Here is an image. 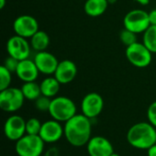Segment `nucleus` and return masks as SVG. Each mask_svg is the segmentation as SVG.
<instances>
[{"mask_svg": "<svg viewBox=\"0 0 156 156\" xmlns=\"http://www.w3.org/2000/svg\"><path fill=\"white\" fill-rule=\"evenodd\" d=\"M91 133V121L82 113H77L74 117L66 122L64 125V137L67 142L74 147L87 145L92 137Z\"/></svg>", "mask_w": 156, "mask_h": 156, "instance_id": "f257e3e1", "label": "nucleus"}, {"mask_svg": "<svg viewBox=\"0 0 156 156\" xmlns=\"http://www.w3.org/2000/svg\"><path fill=\"white\" fill-rule=\"evenodd\" d=\"M127 142L133 148L148 150L156 144V128L149 122L133 124L127 132Z\"/></svg>", "mask_w": 156, "mask_h": 156, "instance_id": "f03ea898", "label": "nucleus"}, {"mask_svg": "<svg viewBox=\"0 0 156 156\" xmlns=\"http://www.w3.org/2000/svg\"><path fill=\"white\" fill-rule=\"evenodd\" d=\"M48 113L53 120L66 122L77 114V106L70 98L57 96L51 100Z\"/></svg>", "mask_w": 156, "mask_h": 156, "instance_id": "7ed1b4c3", "label": "nucleus"}, {"mask_svg": "<svg viewBox=\"0 0 156 156\" xmlns=\"http://www.w3.org/2000/svg\"><path fill=\"white\" fill-rule=\"evenodd\" d=\"M45 143L39 135L26 134L15 144L18 156H41L44 154Z\"/></svg>", "mask_w": 156, "mask_h": 156, "instance_id": "20e7f679", "label": "nucleus"}, {"mask_svg": "<svg viewBox=\"0 0 156 156\" xmlns=\"http://www.w3.org/2000/svg\"><path fill=\"white\" fill-rule=\"evenodd\" d=\"M128 61L134 67L144 69L148 67L153 59V53L143 42H135L126 47L125 51Z\"/></svg>", "mask_w": 156, "mask_h": 156, "instance_id": "39448f33", "label": "nucleus"}, {"mask_svg": "<svg viewBox=\"0 0 156 156\" xmlns=\"http://www.w3.org/2000/svg\"><path fill=\"white\" fill-rule=\"evenodd\" d=\"M25 97L21 89L9 87L0 90V108L5 112H16L20 110L25 102Z\"/></svg>", "mask_w": 156, "mask_h": 156, "instance_id": "423d86ee", "label": "nucleus"}, {"mask_svg": "<svg viewBox=\"0 0 156 156\" xmlns=\"http://www.w3.org/2000/svg\"><path fill=\"white\" fill-rule=\"evenodd\" d=\"M124 28L135 33H144L151 26L149 13L144 9H133L129 11L123 18Z\"/></svg>", "mask_w": 156, "mask_h": 156, "instance_id": "0eeeda50", "label": "nucleus"}, {"mask_svg": "<svg viewBox=\"0 0 156 156\" xmlns=\"http://www.w3.org/2000/svg\"><path fill=\"white\" fill-rule=\"evenodd\" d=\"M6 51L8 56L17 59L18 61L29 58L31 52V45L27 38L15 35L6 42Z\"/></svg>", "mask_w": 156, "mask_h": 156, "instance_id": "6e6552de", "label": "nucleus"}, {"mask_svg": "<svg viewBox=\"0 0 156 156\" xmlns=\"http://www.w3.org/2000/svg\"><path fill=\"white\" fill-rule=\"evenodd\" d=\"M103 108L104 101L97 92H90L86 94L83 97L80 104L81 113L90 120L97 118L102 112Z\"/></svg>", "mask_w": 156, "mask_h": 156, "instance_id": "1a4fd4ad", "label": "nucleus"}, {"mask_svg": "<svg viewBox=\"0 0 156 156\" xmlns=\"http://www.w3.org/2000/svg\"><path fill=\"white\" fill-rule=\"evenodd\" d=\"M38 27L37 20L30 15H21L13 22L15 34L25 38H31L39 30Z\"/></svg>", "mask_w": 156, "mask_h": 156, "instance_id": "9d476101", "label": "nucleus"}, {"mask_svg": "<svg viewBox=\"0 0 156 156\" xmlns=\"http://www.w3.org/2000/svg\"><path fill=\"white\" fill-rule=\"evenodd\" d=\"M4 134L5 136L12 142H17L26 133V120L20 115L13 114L9 116L4 124Z\"/></svg>", "mask_w": 156, "mask_h": 156, "instance_id": "9b49d317", "label": "nucleus"}, {"mask_svg": "<svg viewBox=\"0 0 156 156\" xmlns=\"http://www.w3.org/2000/svg\"><path fill=\"white\" fill-rule=\"evenodd\" d=\"M45 144H55L64 136V126L55 120H48L42 123L39 134Z\"/></svg>", "mask_w": 156, "mask_h": 156, "instance_id": "f8f14e48", "label": "nucleus"}, {"mask_svg": "<svg viewBox=\"0 0 156 156\" xmlns=\"http://www.w3.org/2000/svg\"><path fill=\"white\" fill-rule=\"evenodd\" d=\"M86 146L90 156H111L114 153L112 143L101 135L91 137Z\"/></svg>", "mask_w": 156, "mask_h": 156, "instance_id": "ddd939ff", "label": "nucleus"}, {"mask_svg": "<svg viewBox=\"0 0 156 156\" xmlns=\"http://www.w3.org/2000/svg\"><path fill=\"white\" fill-rule=\"evenodd\" d=\"M33 60L36 63L39 72L47 76L54 75L59 63L56 56L46 50L37 52Z\"/></svg>", "mask_w": 156, "mask_h": 156, "instance_id": "4468645a", "label": "nucleus"}, {"mask_svg": "<svg viewBox=\"0 0 156 156\" xmlns=\"http://www.w3.org/2000/svg\"><path fill=\"white\" fill-rule=\"evenodd\" d=\"M77 73L78 69L76 64L70 59H64L59 61L54 73V77L61 85H65L72 82L75 80Z\"/></svg>", "mask_w": 156, "mask_h": 156, "instance_id": "2eb2a0df", "label": "nucleus"}, {"mask_svg": "<svg viewBox=\"0 0 156 156\" xmlns=\"http://www.w3.org/2000/svg\"><path fill=\"white\" fill-rule=\"evenodd\" d=\"M15 73L23 82H30L36 81L40 72L34 60L27 58L18 62V66Z\"/></svg>", "mask_w": 156, "mask_h": 156, "instance_id": "dca6fc26", "label": "nucleus"}, {"mask_svg": "<svg viewBox=\"0 0 156 156\" xmlns=\"http://www.w3.org/2000/svg\"><path fill=\"white\" fill-rule=\"evenodd\" d=\"M108 0H86L84 4V12L91 17L102 16L109 6Z\"/></svg>", "mask_w": 156, "mask_h": 156, "instance_id": "f3484780", "label": "nucleus"}, {"mask_svg": "<svg viewBox=\"0 0 156 156\" xmlns=\"http://www.w3.org/2000/svg\"><path fill=\"white\" fill-rule=\"evenodd\" d=\"M40 90L42 95L53 99L57 97L59 90H60V83L58 80L53 76H48L40 82Z\"/></svg>", "mask_w": 156, "mask_h": 156, "instance_id": "a211bd4d", "label": "nucleus"}, {"mask_svg": "<svg viewBox=\"0 0 156 156\" xmlns=\"http://www.w3.org/2000/svg\"><path fill=\"white\" fill-rule=\"evenodd\" d=\"M49 42H50L49 36L45 31H42V30H38L30 38L31 48L37 52L45 51L49 46Z\"/></svg>", "mask_w": 156, "mask_h": 156, "instance_id": "6ab92c4d", "label": "nucleus"}, {"mask_svg": "<svg viewBox=\"0 0 156 156\" xmlns=\"http://www.w3.org/2000/svg\"><path fill=\"white\" fill-rule=\"evenodd\" d=\"M20 89L23 92L25 99L28 101H35L37 98H39L42 95L40 85L37 84L36 81L24 82Z\"/></svg>", "mask_w": 156, "mask_h": 156, "instance_id": "aec40b11", "label": "nucleus"}, {"mask_svg": "<svg viewBox=\"0 0 156 156\" xmlns=\"http://www.w3.org/2000/svg\"><path fill=\"white\" fill-rule=\"evenodd\" d=\"M143 43L150 49L153 54H156V26L151 25L144 33Z\"/></svg>", "mask_w": 156, "mask_h": 156, "instance_id": "412c9836", "label": "nucleus"}, {"mask_svg": "<svg viewBox=\"0 0 156 156\" xmlns=\"http://www.w3.org/2000/svg\"><path fill=\"white\" fill-rule=\"evenodd\" d=\"M42 123L37 118H29L26 121V133L30 135H38Z\"/></svg>", "mask_w": 156, "mask_h": 156, "instance_id": "4be33fe9", "label": "nucleus"}, {"mask_svg": "<svg viewBox=\"0 0 156 156\" xmlns=\"http://www.w3.org/2000/svg\"><path fill=\"white\" fill-rule=\"evenodd\" d=\"M12 81V72L8 70L4 65L0 67V90L10 87Z\"/></svg>", "mask_w": 156, "mask_h": 156, "instance_id": "5701e85b", "label": "nucleus"}, {"mask_svg": "<svg viewBox=\"0 0 156 156\" xmlns=\"http://www.w3.org/2000/svg\"><path fill=\"white\" fill-rule=\"evenodd\" d=\"M137 34L124 28L121 31L120 33V40L121 42L125 45L126 47H129L131 46L132 44L137 42V37H136Z\"/></svg>", "mask_w": 156, "mask_h": 156, "instance_id": "b1692460", "label": "nucleus"}, {"mask_svg": "<svg viewBox=\"0 0 156 156\" xmlns=\"http://www.w3.org/2000/svg\"><path fill=\"white\" fill-rule=\"evenodd\" d=\"M51 100L48 97H46L44 95H41L39 98H37L35 101V108L41 112H48L49 111V107H50V103H51Z\"/></svg>", "mask_w": 156, "mask_h": 156, "instance_id": "393cba45", "label": "nucleus"}, {"mask_svg": "<svg viewBox=\"0 0 156 156\" xmlns=\"http://www.w3.org/2000/svg\"><path fill=\"white\" fill-rule=\"evenodd\" d=\"M148 122L156 128V101L152 102L147 109Z\"/></svg>", "mask_w": 156, "mask_h": 156, "instance_id": "a878e982", "label": "nucleus"}, {"mask_svg": "<svg viewBox=\"0 0 156 156\" xmlns=\"http://www.w3.org/2000/svg\"><path fill=\"white\" fill-rule=\"evenodd\" d=\"M18 62H19V61H18L17 59H16V58H14L8 56V57L5 59L3 65H4L8 70H10V71L13 73V72H16V68H17V66H18Z\"/></svg>", "mask_w": 156, "mask_h": 156, "instance_id": "bb28decb", "label": "nucleus"}, {"mask_svg": "<svg viewBox=\"0 0 156 156\" xmlns=\"http://www.w3.org/2000/svg\"><path fill=\"white\" fill-rule=\"evenodd\" d=\"M58 149L57 147H51L44 153V156H58Z\"/></svg>", "mask_w": 156, "mask_h": 156, "instance_id": "cd10ccee", "label": "nucleus"}, {"mask_svg": "<svg viewBox=\"0 0 156 156\" xmlns=\"http://www.w3.org/2000/svg\"><path fill=\"white\" fill-rule=\"evenodd\" d=\"M149 19H150L151 25L156 26V8L153 9L151 12H149Z\"/></svg>", "mask_w": 156, "mask_h": 156, "instance_id": "c85d7f7f", "label": "nucleus"}, {"mask_svg": "<svg viewBox=\"0 0 156 156\" xmlns=\"http://www.w3.org/2000/svg\"><path fill=\"white\" fill-rule=\"evenodd\" d=\"M147 155L148 156H156V144L153 145L151 148L147 150Z\"/></svg>", "mask_w": 156, "mask_h": 156, "instance_id": "c756f323", "label": "nucleus"}, {"mask_svg": "<svg viewBox=\"0 0 156 156\" xmlns=\"http://www.w3.org/2000/svg\"><path fill=\"white\" fill-rule=\"evenodd\" d=\"M134 1L141 5H147L150 3V0H134Z\"/></svg>", "mask_w": 156, "mask_h": 156, "instance_id": "7c9ffc66", "label": "nucleus"}, {"mask_svg": "<svg viewBox=\"0 0 156 156\" xmlns=\"http://www.w3.org/2000/svg\"><path fill=\"white\" fill-rule=\"evenodd\" d=\"M5 0H0V8L1 9H3L4 7H5Z\"/></svg>", "mask_w": 156, "mask_h": 156, "instance_id": "2f4dec72", "label": "nucleus"}, {"mask_svg": "<svg viewBox=\"0 0 156 156\" xmlns=\"http://www.w3.org/2000/svg\"><path fill=\"white\" fill-rule=\"evenodd\" d=\"M111 156H121V155H120V154H115V153H113V154H112Z\"/></svg>", "mask_w": 156, "mask_h": 156, "instance_id": "473e14b6", "label": "nucleus"}]
</instances>
